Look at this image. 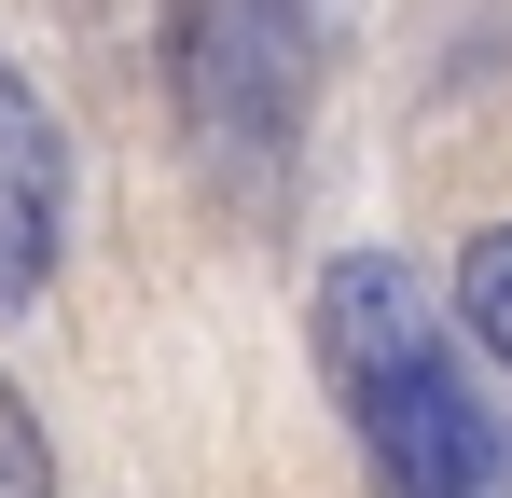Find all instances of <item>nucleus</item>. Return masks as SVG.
<instances>
[{
    "instance_id": "obj_1",
    "label": "nucleus",
    "mask_w": 512,
    "mask_h": 498,
    "mask_svg": "<svg viewBox=\"0 0 512 498\" xmlns=\"http://www.w3.org/2000/svg\"><path fill=\"white\" fill-rule=\"evenodd\" d=\"M305 332H319V374H333V402H346V429H360L388 498H499L485 388H471V360H457V332H443L416 263H388V249L319 263Z\"/></svg>"
},
{
    "instance_id": "obj_2",
    "label": "nucleus",
    "mask_w": 512,
    "mask_h": 498,
    "mask_svg": "<svg viewBox=\"0 0 512 498\" xmlns=\"http://www.w3.org/2000/svg\"><path fill=\"white\" fill-rule=\"evenodd\" d=\"M333 56V0H180V111L208 153H291Z\"/></svg>"
},
{
    "instance_id": "obj_3",
    "label": "nucleus",
    "mask_w": 512,
    "mask_h": 498,
    "mask_svg": "<svg viewBox=\"0 0 512 498\" xmlns=\"http://www.w3.org/2000/svg\"><path fill=\"white\" fill-rule=\"evenodd\" d=\"M56 236H70V139H56V111L28 97V70L0 56V319L42 305Z\"/></svg>"
},
{
    "instance_id": "obj_4",
    "label": "nucleus",
    "mask_w": 512,
    "mask_h": 498,
    "mask_svg": "<svg viewBox=\"0 0 512 498\" xmlns=\"http://www.w3.org/2000/svg\"><path fill=\"white\" fill-rule=\"evenodd\" d=\"M457 332L512 374V222H485V236H471V263H457Z\"/></svg>"
},
{
    "instance_id": "obj_5",
    "label": "nucleus",
    "mask_w": 512,
    "mask_h": 498,
    "mask_svg": "<svg viewBox=\"0 0 512 498\" xmlns=\"http://www.w3.org/2000/svg\"><path fill=\"white\" fill-rule=\"evenodd\" d=\"M0 498H56V457H42V429L14 402V374H0Z\"/></svg>"
}]
</instances>
